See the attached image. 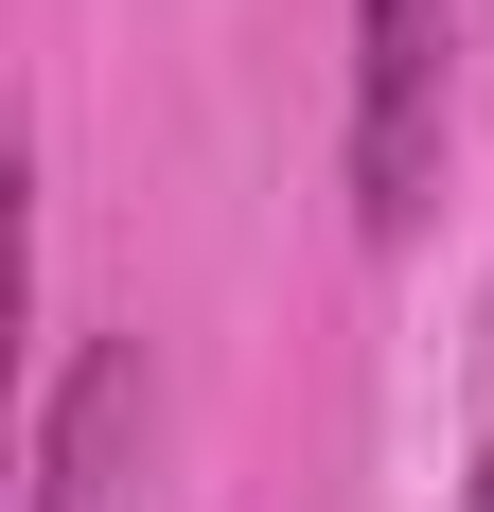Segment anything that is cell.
I'll use <instances>...</instances> for the list:
<instances>
[{
  "label": "cell",
  "mask_w": 494,
  "mask_h": 512,
  "mask_svg": "<svg viewBox=\"0 0 494 512\" xmlns=\"http://www.w3.org/2000/svg\"><path fill=\"white\" fill-rule=\"evenodd\" d=\"M459 36H477V0H353V230L406 248L424 195H442V106H459Z\"/></svg>",
  "instance_id": "obj_1"
},
{
  "label": "cell",
  "mask_w": 494,
  "mask_h": 512,
  "mask_svg": "<svg viewBox=\"0 0 494 512\" xmlns=\"http://www.w3.org/2000/svg\"><path fill=\"white\" fill-rule=\"evenodd\" d=\"M142 442H159L142 336H71L53 389H36V477H18V512H142Z\"/></svg>",
  "instance_id": "obj_2"
},
{
  "label": "cell",
  "mask_w": 494,
  "mask_h": 512,
  "mask_svg": "<svg viewBox=\"0 0 494 512\" xmlns=\"http://www.w3.org/2000/svg\"><path fill=\"white\" fill-rule=\"evenodd\" d=\"M459 512H494V442H477V477H459Z\"/></svg>",
  "instance_id": "obj_3"
}]
</instances>
